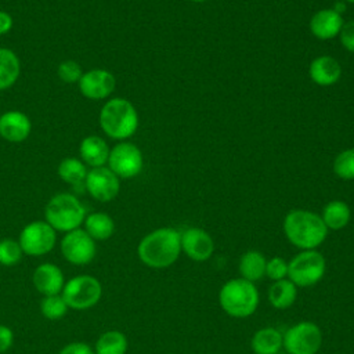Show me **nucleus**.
I'll return each instance as SVG.
<instances>
[{
  "label": "nucleus",
  "instance_id": "obj_3",
  "mask_svg": "<svg viewBox=\"0 0 354 354\" xmlns=\"http://www.w3.org/2000/svg\"><path fill=\"white\" fill-rule=\"evenodd\" d=\"M98 122L105 136L112 140L124 141L137 131L138 113L129 100L115 97L102 105Z\"/></svg>",
  "mask_w": 354,
  "mask_h": 354
},
{
  "label": "nucleus",
  "instance_id": "obj_23",
  "mask_svg": "<svg viewBox=\"0 0 354 354\" xmlns=\"http://www.w3.org/2000/svg\"><path fill=\"white\" fill-rule=\"evenodd\" d=\"M57 171L62 181L71 185H80V184H84L88 169L82 159L75 156H68L59 162Z\"/></svg>",
  "mask_w": 354,
  "mask_h": 354
},
{
  "label": "nucleus",
  "instance_id": "obj_15",
  "mask_svg": "<svg viewBox=\"0 0 354 354\" xmlns=\"http://www.w3.org/2000/svg\"><path fill=\"white\" fill-rule=\"evenodd\" d=\"M32 131L29 116L21 111H7L0 115V137L8 142H22Z\"/></svg>",
  "mask_w": 354,
  "mask_h": 354
},
{
  "label": "nucleus",
  "instance_id": "obj_21",
  "mask_svg": "<svg viewBox=\"0 0 354 354\" xmlns=\"http://www.w3.org/2000/svg\"><path fill=\"white\" fill-rule=\"evenodd\" d=\"M84 231L95 241H105L113 235L115 223L112 217L102 212H94L84 218Z\"/></svg>",
  "mask_w": 354,
  "mask_h": 354
},
{
  "label": "nucleus",
  "instance_id": "obj_12",
  "mask_svg": "<svg viewBox=\"0 0 354 354\" xmlns=\"http://www.w3.org/2000/svg\"><path fill=\"white\" fill-rule=\"evenodd\" d=\"M84 187L95 201L109 202L118 196L120 191V181L108 166H101L88 170Z\"/></svg>",
  "mask_w": 354,
  "mask_h": 354
},
{
  "label": "nucleus",
  "instance_id": "obj_22",
  "mask_svg": "<svg viewBox=\"0 0 354 354\" xmlns=\"http://www.w3.org/2000/svg\"><path fill=\"white\" fill-rule=\"evenodd\" d=\"M282 335L275 328H263L252 337V348L256 354H278L282 347Z\"/></svg>",
  "mask_w": 354,
  "mask_h": 354
},
{
  "label": "nucleus",
  "instance_id": "obj_27",
  "mask_svg": "<svg viewBox=\"0 0 354 354\" xmlns=\"http://www.w3.org/2000/svg\"><path fill=\"white\" fill-rule=\"evenodd\" d=\"M127 339L119 330L102 333L95 343V354H126Z\"/></svg>",
  "mask_w": 354,
  "mask_h": 354
},
{
  "label": "nucleus",
  "instance_id": "obj_14",
  "mask_svg": "<svg viewBox=\"0 0 354 354\" xmlns=\"http://www.w3.org/2000/svg\"><path fill=\"white\" fill-rule=\"evenodd\" d=\"M181 249L189 259L205 261L213 254L214 242L205 230L194 227L181 234Z\"/></svg>",
  "mask_w": 354,
  "mask_h": 354
},
{
  "label": "nucleus",
  "instance_id": "obj_19",
  "mask_svg": "<svg viewBox=\"0 0 354 354\" xmlns=\"http://www.w3.org/2000/svg\"><path fill=\"white\" fill-rule=\"evenodd\" d=\"M311 80L318 86H332L342 76L340 64L330 55H321L311 61L308 69Z\"/></svg>",
  "mask_w": 354,
  "mask_h": 354
},
{
  "label": "nucleus",
  "instance_id": "obj_9",
  "mask_svg": "<svg viewBox=\"0 0 354 354\" xmlns=\"http://www.w3.org/2000/svg\"><path fill=\"white\" fill-rule=\"evenodd\" d=\"M144 166V158L140 148L129 141L116 144L108 158V167L119 178H133L138 176Z\"/></svg>",
  "mask_w": 354,
  "mask_h": 354
},
{
  "label": "nucleus",
  "instance_id": "obj_25",
  "mask_svg": "<svg viewBox=\"0 0 354 354\" xmlns=\"http://www.w3.org/2000/svg\"><path fill=\"white\" fill-rule=\"evenodd\" d=\"M351 217L350 207L343 201H332L322 210V221L326 228L330 230H342L344 228Z\"/></svg>",
  "mask_w": 354,
  "mask_h": 354
},
{
  "label": "nucleus",
  "instance_id": "obj_24",
  "mask_svg": "<svg viewBox=\"0 0 354 354\" xmlns=\"http://www.w3.org/2000/svg\"><path fill=\"white\" fill-rule=\"evenodd\" d=\"M266 264L267 261L260 252L249 250L243 253L239 260V272L243 279L254 282L264 277Z\"/></svg>",
  "mask_w": 354,
  "mask_h": 354
},
{
  "label": "nucleus",
  "instance_id": "obj_5",
  "mask_svg": "<svg viewBox=\"0 0 354 354\" xmlns=\"http://www.w3.org/2000/svg\"><path fill=\"white\" fill-rule=\"evenodd\" d=\"M218 299L223 310L236 318L252 315L259 306V292L256 286L253 282L243 278L231 279L224 283Z\"/></svg>",
  "mask_w": 354,
  "mask_h": 354
},
{
  "label": "nucleus",
  "instance_id": "obj_35",
  "mask_svg": "<svg viewBox=\"0 0 354 354\" xmlns=\"http://www.w3.org/2000/svg\"><path fill=\"white\" fill-rule=\"evenodd\" d=\"M12 330L6 325H0V353H6L12 346Z\"/></svg>",
  "mask_w": 354,
  "mask_h": 354
},
{
  "label": "nucleus",
  "instance_id": "obj_30",
  "mask_svg": "<svg viewBox=\"0 0 354 354\" xmlns=\"http://www.w3.org/2000/svg\"><path fill=\"white\" fill-rule=\"evenodd\" d=\"M22 248L18 241L6 238L0 241V264L6 267L15 266L22 257Z\"/></svg>",
  "mask_w": 354,
  "mask_h": 354
},
{
  "label": "nucleus",
  "instance_id": "obj_11",
  "mask_svg": "<svg viewBox=\"0 0 354 354\" xmlns=\"http://www.w3.org/2000/svg\"><path fill=\"white\" fill-rule=\"evenodd\" d=\"M94 239L82 228L65 234L61 241V252L65 260L76 266L88 264L95 256Z\"/></svg>",
  "mask_w": 354,
  "mask_h": 354
},
{
  "label": "nucleus",
  "instance_id": "obj_28",
  "mask_svg": "<svg viewBox=\"0 0 354 354\" xmlns=\"http://www.w3.org/2000/svg\"><path fill=\"white\" fill-rule=\"evenodd\" d=\"M40 311L46 318L55 321L62 318L66 314L68 306L62 299V296L51 295V296H44V299L40 303Z\"/></svg>",
  "mask_w": 354,
  "mask_h": 354
},
{
  "label": "nucleus",
  "instance_id": "obj_13",
  "mask_svg": "<svg viewBox=\"0 0 354 354\" xmlns=\"http://www.w3.org/2000/svg\"><path fill=\"white\" fill-rule=\"evenodd\" d=\"M77 84L83 97L97 101L108 98L113 93L116 87V79L108 69L94 68L83 72Z\"/></svg>",
  "mask_w": 354,
  "mask_h": 354
},
{
  "label": "nucleus",
  "instance_id": "obj_17",
  "mask_svg": "<svg viewBox=\"0 0 354 354\" xmlns=\"http://www.w3.org/2000/svg\"><path fill=\"white\" fill-rule=\"evenodd\" d=\"M343 18L333 8H325L315 12L310 19V30L311 33L321 39L329 40L340 33L343 26Z\"/></svg>",
  "mask_w": 354,
  "mask_h": 354
},
{
  "label": "nucleus",
  "instance_id": "obj_16",
  "mask_svg": "<svg viewBox=\"0 0 354 354\" xmlns=\"http://www.w3.org/2000/svg\"><path fill=\"white\" fill-rule=\"evenodd\" d=\"M35 288L44 296L58 295L65 285L62 271L53 263L40 264L32 277Z\"/></svg>",
  "mask_w": 354,
  "mask_h": 354
},
{
  "label": "nucleus",
  "instance_id": "obj_20",
  "mask_svg": "<svg viewBox=\"0 0 354 354\" xmlns=\"http://www.w3.org/2000/svg\"><path fill=\"white\" fill-rule=\"evenodd\" d=\"M21 73L18 55L7 47H0V91L15 84Z\"/></svg>",
  "mask_w": 354,
  "mask_h": 354
},
{
  "label": "nucleus",
  "instance_id": "obj_29",
  "mask_svg": "<svg viewBox=\"0 0 354 354\" xmlns=\"http://www.w3.org/2000/svg\"><path fill=\"white\" fill-rule=\"evenodd\" d=\"M333 171L343 180H354V148L344 149L335 158Z\"/></svg>",
  "mask_w": 354,
  "mask_h": 354
},
{
  "label": "nucleus",
  "instance_id": "obj_31",
  "mask_svg": "<svg viewBox=\"0 0 354 354\" xmlns=\"http://www.w3.org/2000/svg\"><path fill=\"white\" fill-rule=\"evenodd\" d=\"M57 75L64 83L72 84V83H79V80L83 75V71H82V66L76 61L66 59L58 65Z\"/></svg>",
  "mask_w": 354,
  "mask_h": 354
},
{
  "label": "nucleus",
  "instance_id": "obj_8",
  "mask_svg": "<svg viewBox=\"0 0 354 354\" xmlns=\"http://www.w3.org/2000/svg\"><path fill=\"white\" fill-rule=\"evenodd\" d=\"M57 241L55 230L47 221H32L19 234V245L28 256H43L53 250Z\"/></svg>",
  "mask_w": 354,
  "mask_h": 354
},
{
  "label": "nucleus",
  "instance_id": "obj_2",
  "mask_svg": "<svg viewBox=\"0 0 354 354\" xmlns=\"http://www.w3.org/2000/svg\"><path fill=\"white\" fill-rule=\"evenodd\" d=\"M283 231L290 243L304 250H313L319 246L328 234L321 216L301 209L292 210L286 214Z\"/></svg>",
  "mask_w": 354,
  "mask_h": 354
},
{
  "label": "nucleus",
  "instance_id": "obj_18",
  "mask_svg": "<svg viewBox=\"0 0 354 354\" xmlns=\"http://www.w3.org/2000/svg\"><path fill=\"white\" fill-rule=\"evenodd\" d=\"M109 152L111 148L108 142L95 134L84 137L79 147L80 159L91 169L105 166L108 163Z\"/></svg>",
  "mask_w": 354,
  "mask_h": 354
},
{
  "label": "nucleus",
  "instance_id": "obj_33",
  "mask_svg": "<svg viewBox=\"0 0 354 354\" xmlns=\"http://www.w3.org/2000/svg\"><path fill=\"white\" fill-rule=\"evenodd\" d=\"M339 36H340L342 46L347 51L354 53V21H348V22L343 24Z\"/></svg>",
  "mask_w": 354,
  "mask_h": 354
},
{
  "label": "nucleus",
  "instance_id": "obj_1",
  "mask_svg": "<svg viewBox=\"0 0 354 354\" xmlns=\"http://www.w3.org/2000/svg\"><path fill=\"white\" fill-rule=\"evenodd\" d=\"M181 252V234L174 228H159L145 235L138 243L140 260L151 268L171 266Z\"/></svg>",
  "mask_w": 354,
  "mask_h": 354
},
{
  "label": "nucleus",
  "instance_id": "obj_26",
  "mask_svg": "<svg viewBox=\"0 0 354 354\" xmlns=\"http://www.w3.org/2000/svg\"><path fill=\"white\" fill-rule=\"evenodd\" d=\"M296 295V285L290 279H281L271 285L268 290V300L275 308L283 310L295 303Z\"/></svg>",
  "mask_w": 354,
  "mask_h": 354
},
{
  "label": "nucleus",
  "instance_id": "obj_10",
  "mask_svg": "<svg viewBox=\"0 0 354 354\" xmlns=\"http://www.w3.org/2000/svg\"><path fill=\"white\" fill-rule=\"evenodd\" d=\"M321 342V329L314 322L303 321L286 330L282 344L289 354H315Z\"/></svg>",
  "mask_w": 354,
  "mask_h": 354
},
{
  "label": "nucleus",
  "instance_id": "obj_6",
  "mask_svg": "<svg viewBox=\"0 0 354 354\" xmlns=\"http://www.w3.org/2000/svg\"><path fill=\"white\" fill-rule=\"evenodd\" d=\"M101 295L102 286L97 278L91 275H77L64 285L61 296L68 307L87 310L100 301Z\"/></svg>",
  "mask_w": 354,
  "mask_h": 354
},
{
  "label": "nucleus",
  "instance_id": "obj_7",
  "mask_svg": "<svg viewBox=\"0 0 354 354\" xmlns=\"http://www.w3.org/2000/svg\"><path fill=\"white\" fill-rule=\"evenodd\" d=\"M325 268L326 263L321 253L304 250L288 263V277L296 286L307 288L322 279Z\"/></svg>",
  "mask_w": 354,
  "mask_h": 354
},
{
  "label": "nucleus",
  "instance_id": "obj_4",
  "mask_svg": "<svg viewBox=\"0 0 354 354\" xmlns=\"http://www.w3.org/2000/svg\"><path fill=\"white\" fill-rule=\"evenodd\" d=\"M46 221L55 230L69 232L80 227L86 218V207L72 194L54 195L46 205Z\"/></svg>",
  "mask_w": 354,
  "mask_h": 354
},
{
  "label": "nucleus",
  "instance_id": "obj_38",
  "mask_svg": "<svg viewBox=\"0 0 354 354\" xmlns=\"http://www.w3.org/2000/svg\"><path fill=\"white\" fill-rule=\"evenodd\" d=\"M191 1H195V3H202V1H206V0H191Z\"/></svg>",
  "mask_w": 354,
  "mask_h": 354
},
{
  "label": "nucleus",
  "instance_id": "obj_36",
  "mask_svg": "<svg viewBox=\"0 0 354 354\" xmlns=\"http://www.w3.org/2000/svg\"><path fill=\"white\" fill-rule=\"evenodd\" d=\"M14 19L10 12L0 10V36L8 33L12 29Z\"/></svg>",
  "mask_w": 354,
  "mask_h": 354
},
{
  "label": "nucleus",
  "instance_id": "obj_37",
  "mask_svg": "<svg viewBox=\"0 0 354 354\" xmlns=\"http://www.w3.org/2000/svg\"><path fill=\"white\" fill-rule=\"evenodd\" d=\"M333 10H335L337 14H340V15H342V12L346 10V6H344V3H342V1H336V3H335Z\"/></svg>",
  "mask_w": 354,
  "mask_h": 354
},
{
  "label": "nucleus",
  "instance_id": "obj_32",
  "mask_svg": "<svg viewBox=\"0 0 354 354\" xmlns=\"http://www.w3.org/2000/svg\"><path fill=\"white\" fill-rule=\"evenodd\" d=\"M266 275L272 281L285 279L288 275V263L281 257H274L266 264Z\"/></svg>",
  "mask_w": 354,
  "mask_h": 354
},
{
  "label": "nucleus",
  "instance_id": "obj_39",
  "mask_svg": "<svg viewBox=\"0 0 354 354\" xmlns=\"http://www.w3.org/2000/svg\"><path fill=\"white\" fill-rule=\"evenodd\" d=\"M346 1H348V3H354V0H346Z\"/></svg>",
  "mask_w": 354,
  "mask_h": 354
},
{
  "label": "nucleus",
  "instance_id": "obj_34",
  "mask_svg": "<svg viewBox=\"0 0 354 354\" xmlns=\"http://www.w3.org/2000/svg\"><path fill=\"white\" fill-rule=\"evenodd\" d=\"M59 354H95L94 350L83 343V342H75V343H69L68 346H65Z\"/></svg>",
  "mask_w": 354,
  "mask_h": 354
}]
</instances>
